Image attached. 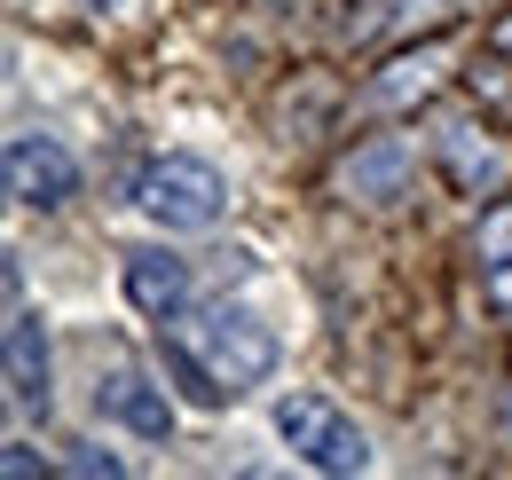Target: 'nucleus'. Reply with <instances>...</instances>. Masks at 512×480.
<instances>
[{"mask_svg": "<svg viewBox=\"0 0 512 480\" xmlns=\"http://www.w3.org/2000/svg\"><path fill=\"white\" fill-rule=\"evenodd\" d=\"M134 205H142V221H158L166 237H197V229L221 221L229 181H221L213 158H197V150H158V158L134 174Z\"/></svg>", "mask_w": 512, "mask_h": 480, "instance_id": "obj_2", "label": "nucleus"}, {"mask_svg": "<svg viewBox=\"0 0 512 480\" xmlns=\"http://www.w3.org/2000/svg\"><path fill=\"white\" fill-rule=\"evenodd\" d=\"M402 181H410V142H394V134L347 158V189H355V197H371V205L402 197Z\"/></svg>", "mask_w": 512, "mask_h": 480, "instance_id": "obj_8", "label": "nucleus"}, {"mask_svg": "<svg viewBox=\"0 0 512 480\" xmlns=\"http://www.w3.org/2000/svg\"><path fill=\"white\" fill-rule=\"evenodd\" d=\"M481 276H489L497 307H512V205H497L481 221Z\"/></svg>", "mask_w": 512, "mask_h": 480, "instance_id": "obj_11", "label": "nucleus"}, {"mask_svg": "<svg viewBox=\"0 0 512 480\" xmlns=\"http://www.w3.org/2000/svg\"><path fill=\"white\" fill-rule=\"evenodd\" d=\"M8 402H16V410H40V418H48V402H56L48 323H40V315H32L24 300L8 307Z\"/></svg>", "mask_w": 512, "mask_h": 480, "instance_id": "obj_7", "label": "nucleus"}, {"mask_svg": "<svg viewBox=\"0 0 512 480\" xmlns=\"http://www.w3.org/2000/svg\"><path fill=\"white\" fill-rule=\"evenodd\" d=\"M497 48H512V24H505V32H497Z\"/></svg>", "mask_w": 512, "mask_h": 480, "instance_id": "obj_15", "label": "nucleus"}, {"mask_svg": "<svg viewBox=\"0 0 512 480\" xmlns=\"http://www.w3.org/2000/svg\"><path fill=\"white\" fill-rule=\"evenodd\" d=\"M0 174H8V197L24 213H64L71 197H79V158H71L56 134H40V126H16L8 134Z\"/></svg>", "mask_w": 512, "mask_h": 480, "instance_id": "obj_4", "label": "nucleus"}, {"mask_svg": "<svg viewBox=\"0 0 512 480\" xmlns=\"http://www.w3.org/2000/svg\"><path fill=\"white\" fill-rule=\"evenodd\" d=\"M71 473H103V480H119L127 473V465H119V457H111V449H95V441H71V457H64Z\"/></svg>", "mask_w": 512, "mask_h": 480, "instance_id": "obj_12", "label": "nucleus"}, {"mask_svg": "<svg viewBox=\"0 0 512 480\" xmlns=\"http://www.w3.org/2000/svg\"><path fill=\"white\" fill-rule=\"evenodd\" d=\"M449 174L465 181V189H505L512 158L497 150V142H481L473 126H449Z\"/></svg>", "mask_w": 512, "mask_h": 480, "instance_id": "obj_10", "label": "nucleus"}, {"mask_svg": "<svg viewBox=\"0 0 512 480\" xmlns=\"http://www.w3.org/2000/svg\"><path fill=\"white\" fill-rule=\"evenodd\" d=\"M158 355H166V378L197 410H221V402L268 386L284 347L253 307H182L174 323H158Z\"/></svg>", "mask_w": 512, "mask_h": 480, "instance_id": "obj_1", "label": "nucleus"}, {"mask_svg": "<svg viewBox=\"0 0 512 480\" xmlns=\"http://www.w3.org/2000/svg\"><path fill=\"white\" fill-rule=\"evenodd\" d=\"M442 16H457V0H371L355 40H410V32H434Z\"/></svg>", "mask_w": 512, "mask_h": 480, "instance_id": "obj_9", "label": "nucleus"}, {"mask_svg": "<svg viewBox=\"0 0 512 480\" xmlns=\"http://www.w3.org/2000/svg\"><path fill=\"white\" fill-rule=\"evenodd\" d=\"M95 418L127 425L134 441H166V433H174V402H166V386H158L150 370L103 362V370H95Z\"/></svg>", "mask_w": 512, "mask_h": 480, "instance_id": "obj_5", "label": "nucleus"}, {"mask_svg": "<svg viewBox=\"0 0 512 480\" xmlns=\"http://www.w3.org/2000/svg\"><path fill=\"white\" fill-rule=\"evenodd\" d=\"M79 8H95V16H103V8H119V0H79Z\"/></svg>", "mask_w": 512, "mask_h": 480, "instance_id": "obj_14", "label": "nucleus"}, {"mask_svg": "<svg viewBox=\"0 0 512 480\" xmlns=\"http://www.w3.org/2000/svg\"><path fill=\"white\" fill-rule=\"evenodd\" d=\"M276 433L316 473H371V433L347 418V410H331L323 394H284L276 402Z\"/></svg>", "mask_w": 512, "mask_h": 480, "instance_id": "obj_3", "label": "nucleus"}, {"mask_svg": "<svg viewBox=\"0 0 512 480\" xmlns=\"http://www.w3.org/2000/svg\"><path fill=\"white\" fill-rule=\"evenodd\" d=\"M119 284H127V300L142 307L150 323H174L182 307H197V268L182 260V252H166V244H142V252H127Z\"/></svg>", "mask_w": 512, "mask_h": 480, "instance_id": "obj_6", "label": "nucleus"}, {"mask_svg": "<svg viewBox=\"0 0 512 480\" xmlns=\"http://www.w3.org/2000/svg\"><path fill=\"white\" fill-rule=\"evenodd\" d=\"M0 449H8V457H0V465H8V480H32V473H48V457H32V441H0Z\"/></svg>", "mask_w": 512, "mask_h": 480, "instance_id": "obj_13", "label": "nucleus"}]
</instances>
